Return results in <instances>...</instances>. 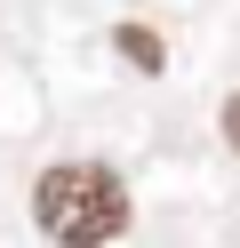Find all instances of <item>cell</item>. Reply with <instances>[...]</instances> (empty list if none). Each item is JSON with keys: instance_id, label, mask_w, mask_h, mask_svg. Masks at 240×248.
<instances>
[{"instance_id": "obj_1", "label": "cell", "mask_w": 240, "mask_h": 248, "mask_svg": "<svg viewBox=\"0 0 240 248\" xmlns=\"http://www.w3.org/2000/svg\"><path fill=\"white\" fill-rule=\"evenodd\" d=\"M128 216H136L128 208V184L104 160H56L32 184V224L56 248H104V240L128 232Z\"/></svg>"}, {"instance_id": "obj_2", "label": "cell", "mask_w": 240, "mask_h": 248, "mask_svg": "<svg viewBox=\"0 0 240 248\" xmlns=\"http://www.w3.org/2000/svg\"><path fill=\"white\" fill-rule=\"evenodd\" d=\"M112 40H120V56H128L136 72H160V64H168V56H160V32H144V24H120Z\"/></svg>"}, {"instance_id": "obj_3", "label": "cell", "mask_w": 240, "mask_h": 248, "mask_svg": "<svg viewBox=\"0 0 240 248\" xmlns=\"http://www.w3.org/2000/svg\"><path fill=\"white\" fill-rule=\"evenodd\" d=\"M224 144L240 152V88H232V96H224Z\"/></svg>"}]
</instances>
